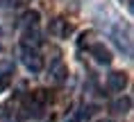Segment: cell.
<instances>
[{
  "label": "cell",
  "instance_id": "cell-1",
  "mask_svg": "<svg viewBox=\"0 0 134 122\" xmlns=\"http://www.w3.org/2000/svg\"><path fill=\"white\" fill-rule=\"evenodd\" d=\"M23 63H25V68L27 70H32V72H39V70H43V59H41V54L36 50H32V48H27V45H23Z\"/></svg>",
  "mask_w": 134,
  "mask_h": 122
},
{
  "label": "cell",
  "instance_id": "cell-8",
  "mask_svg": "<svg viewBox=\"0 0 134 122\" xmlns=\"http://www.w3.org/2000/svg\"><path fill=\"white\" fill-rule=\"evenodd\" d=\"M41 43V38H39V32H36V27L32 29H25V34H23V45H39Z\"/></svg>",
  "mask_w": 134,
  "mask_h": 122
},
{
  "label": "cell",
  "instance_id": "cell-5",
  "mask_svg": "<svg viewBox=\"0 0 134 122\" xmlns=\"http://www.w3.org/2000/svg\"><path fill=\"white\" fill-rule=\"evenodd\" d=\"M89 52H91V57L96 59V61H98V63H109V61H111V52L107 50L105 45L102 43H93L91 48H89Z\"/></svg>",
  "mask_w": 134,
  "mask_h": 122
},
{
  "label": "cell",
  "instance_id": "cell-4",
  "mask_svg": "<svg viewBox=\"0 0 134 122\" xmlns=\"http://www.w3.org/2000/svg\"><path fill=\"white\" fill-rule=\"evenodd\" d=\"M125 86H127V75L125 72H109V77H107V88L109 91L120 93Z\"/></svg>",
  "mask_w": 134,
  "mask_h": 122
},
{
  "label": "cell",
  "instance_id": "cell-2",
  "mask_svg": "<svg viewBox=\"0 0 134 122\" xmlns=\"http://www.w3.org/2000/svg\"><path fill=\"white\" fill-rule=\"evenodd\" d=\"M0 120L2 122H18L21 120V111L14 102H5L0 104Z\"/></svg>",
  "mask_w": 134,
  "mask_h": 122
},
{
  "label": "cell",
  "instance_id": "cell-9",
  "mask_svg": "<svg viewBox=\"0 0 134 122\" xmlns=\"http://www.w3.org/2000/svg\"><path fill=\"white\" fill-rule=\"evenodd\" d=\"M36 23H39V11H27V14L23 16V25L25 27H36Z\"/></svg>",
  "mask_w": 134,
  "mask_h": 122
},
{
  "label": "cell",
  "instance_id": "cell-7",
  "mask_svg": "<svg viewBox=\"0 0 134 122\" xmlns=\"http://www.w3.org/2000/svg\"><path fill=\"white\" fill-rule=\"evenodd\" d=\"M66 75H68V68L57 59L55 63L50 66V77H52V81H64L66 79Z\"/></svg>",
  "mask_w": 134,
  "mask_h": 122
},
{
  "label": "cell",
  "instance_id": "cell-11",
  "mask_svg": "<svg viewBox=\"0 0 134 122\" xmlns=\"http://www.w3.org/2000/svg\"><path fill=\"white\" fill-rule=\"evenodd\" d=\"M27 2H32V0H12V5H27Z\"/></svg>",
  "mask_w": 134,
  "mask_h": 122
},
{
  "label": "cell",
  "instance_id": "cell-12",
  "mask_svg": "<svg viewBox=\"0 0 134 122\" xmlns=\"http://www.w3.org/2000/svg\"><path fill=\"white\" fill-rule=\"evenodd\" d=\"M100 122H114V120H100Z\"/></svg>",
  "mask_w": 134,
  "mask_h": 122
},
{
  "label": "cell",
  "instance_id": "cell-6",
  "mask_svg": "<svg viewBox=\"0 0 134 122\" xmlns=\"http://www.w3.org/2000/svg\"><path fill=\"white\" fill-rule=\"evenodd\" d=\"M111 113H118V115H125L130 108H132V100L130 97H118V100H114L111 102Z\"/></svg>",
  "mask_w": 134,
  "mask_h": 122
},
{
  "label": "cell",
  "instance_id": "cell-10",
  "mask_svg": "<svg viewBox=\"0 0 134 122\" xmlns=\"http://www.w3.org/2000/svg\"><path fill=\"white\" fill-rule=\"evenodd\" d=\"M9 84H12V79H9V75H0V91H5V88H9Z\"/></svg>",
  "mask_w": 134,
  "mask_h": 122
},
{
  "label": "cell",
  "instance_id": "cell-3",
  "mask_svg": "<svg viewBox=\"0 0 134 122\" xmlns=\"http://www.w3.org/2000/svg\"><path fill=\"white\" fill-rule=\"evenodd\" d=\"M50 34L55 36V38H66V36L71 34V25H68V21H64V18H55V21H50Z\"/></svg>",
  "mask_w": 134,
  "mask_h": 122
}]
</instances>
